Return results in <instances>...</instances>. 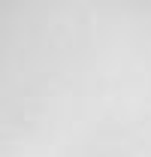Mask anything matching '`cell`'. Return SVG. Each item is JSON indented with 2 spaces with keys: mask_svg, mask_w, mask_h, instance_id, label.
<instances>
[]
</instances>
